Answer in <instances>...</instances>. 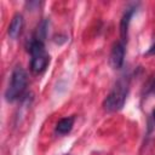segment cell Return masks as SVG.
Here are the masks:
<instances>
[{
    "label": "cell",
    "instance_id": "4",
    "mask_svg": "<svg viewBox=\"0 0 155 155\" xmlns=\"http://www.w3.org/2000/svg\"><path fill=\"white\" fill-rule=\"evenodd\" d=\"M125 58V46L122 42H116L110 52V64L114 69H120L124 64Z\"/></svg>",
    "mask_w": 155,
    "mask_h": 155
},
{
    "label": "cell",
    "instance_id": "10",
    "mask_svg": "<svg viewBox=\"0 0 155 155\" xmlns=\"http://www.w3.org/2000/svg\"><path fill=\"white\" fill-rule=\"evenodd\" d=\"M153 117H154V120H155V108H154V110H153Z\"/></svg>",
    "mask_w": 155,
    "mask_h": 155
},
{
    "label": "cell",
    "instance_id": "7",
    "mask_svg": "<svg viewBox=\"0 0 155 155\" xmlns=\"http://www.w3.org/2000/svg\"><path fill=\"white\" fill-rule=\"evenodd\" d=\"M74 126V117L73 116H68V117H63L57 122L56 126V132H58L59 134H67L71 131Z\"/></svg>",
    "mask_w": 155,
    "mask_h": 155
},
{
    "label": "cell",
    "instance_id": "6",
    "mask_svg": "<svg viewBox=\"0 0 155 155\" xmlns=\"http://www.w3.org/2000/svg\"><path fill=\"white\" fill-rule=\"evenodd\" d=\"M23 24H24V21H23L22 15H19V13L15 15L10 23V27H8V36L11 39H17L23 29Z\"/></svg>",
    "mask_w": 155,
    "mask_h": 155
},
{
    "label": "cell",
    "instance_id": "9",
    "mask_svg": "<svg viewBox=\"0 0 155 155\" xmlns=\"http://www.w3.org/2000/svg\"><path fill=\"white\" fill-rule=\"evenodd\" d=\"M151 91H153V93H155V80H154V82H153V86H151Z\"/></svg>",
    "mask_w": 155,
    "mask_h": 155
},
{
    "label": "cell",
    "instance_id": "2",
    "mask_svg": "<svg viewBox=\"0 0 155 155\" xmlns=\"http://www.w3.org/2000/svg\"><path fill=\"white\" fill-rule=\"evenodd\" d=\"M28 84L27 71L22 67H16L11 75V82L5 92V98L7 102H13L18 99L24 92Z\"/></svg>",
    "mask_w": 155,
    "mask_h": 155
},
{
    "label": "cell",
    "instance_id": "1",
    "mask_svg": "<svg viewBox=\"0 0 155 155\" xmlns=\"http://www.w3.org/2000/svg\"><path fill=\"white\" fill-rule=\"evenodd\" d=\"M29 52L31 54L30 70L34 74H41L50 63V57L46 53L44 42L41 40L33 39L29 45Z\"/></svg>",
    "mask_w": 155,
    "mask_h": 155
},
{
    "label": "cell",
    "instance_id": "3",
    "mask_svg": "<svg viewBox=\"0 0 155 155\" xmlns=\"http://www.w3.org/2000/svg\"><path fill=\"white\" fill-rule=\"evenodd\" d=\"M127 86L128 84L126 82V80H120L115 85V87L110 91V93L103 102V107L107 111H116L124 107L127 96Z\"/></svg>",
    "mask_w": 155,
    "mask_h": 155
},
{
    "label": "cell",
    "instance_id": "5",
    "mask_svg": "<svg viewBox=\"0 0 155 155\" xmlns=\"http://www.w3.org/2000/svg\"><path fill=\"white\" fill-rule=\"evenodd\" d=\"M134 12H136V6L128 7L125 11V13L122 15V18L120 21V36H121L122 44L127 41V38H128V27H130V22H131V18H132V16H133Z\"/></svg>",
    "mask_w": 155,
    "mask_h": 155
},
{
    "label": "cell",
    "instance_id": "8",
    "mask_svg": "<svg viewBox=\"0 0 155 155\" xmlns=\"http://www.w3.org/2000/svg\"><path fill=\"white\" fill-rule=\"evenodd\" d=\"M147 54H155V42H154V44L150 46V48L148 50Z\"/></svg>",
    "mask_w": 155,
    "mask_h": 155
}]
</instances>
